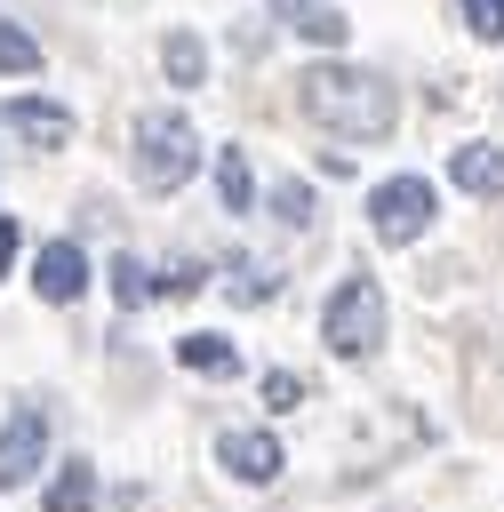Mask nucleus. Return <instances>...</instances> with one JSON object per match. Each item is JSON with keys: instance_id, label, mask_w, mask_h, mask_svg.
<instances>
[{"instance_id": "1", "label": "nucleus", "mask_w": 504, "mask_h": 512, "mask_svg": "<svg viewBox=\"0 0 504 512\" xmlns=\"http://www.w3.org/2000/svg\"><path fill=\"white\" fill-rule=\"evenodd\" d=\"M296 104H304L328 136H344V144H376V136H392V120H400L392 80H384V72H360V64H312V72H296Z\"/></svg>"}, {"instance_id": "2", "label": "nucleus", "mask_w": 504, "mask_h": 512, "mask_svg": "<svg viewBox=\"0 0 504 512\" xmlns=\"http://www.w3.org/2000/svg\"><path fill=\"white\" fill-rule=\"evenodd\" d=\"M320 336H328L336 360H376V344H384V288L368 272L336 280L328 304H320Z\"/></svg>"}, {"instance_id": "3", "label": "nucleus", "mask_w": 504, "mask_h": 512, "mask_svg": "<svg viewBox=\"0 0 504 512\" xmlns=\"http://www.w3.org/2000/svg\"><path fill=\"white\" fill-rule=\"evenodd\" d=\"M128 160H136V184H152V192H176V184L200 168V128H192L184 112H144V120H136V144H128Z\"/></svg>"}, {"instance_id": "4", "label": "nucleus", "mask_w": 504, "mask_h": 512, "mask_svg": "<svg viewBox=\"0 0 504 512\" xmlns=\"http://www.w3.org/2000/svg\"><path fill=\"white\" fill-rule=\"evenodd\" d=\"M432 216H440V184H432V176H416V168H400V176H384V184L368 192V232H376L384 248L424 240V232H432Z\"/></svg>"}, {"instance_id": "5", "label": "nucleus", "mask_w": 504, "mask_h": 512, "mask_svg": "<svg viewBox=\"0 0 504 512\" xmlns=\"http://www.w3.org/2000/svg\"><path fill=\"white\" fill-rule=\"evenodd\" d=\"M40 464H48V408L16 400L8 424H0V488H32Z\"/></svg>"}, {"instance_id": "6", "label": "nucleus", "mask_w": 504, "mask_h": 512, "mask_svg": "<svg viewBox=\"0 0 504 512\" xmlns=\"http://www.w3.org/2000/svg\"><path fill=\"white\" fill-rule=\"evenodd\" d=\"M216 464H224L240 488H264V480H280V464H288V456H280V440H272V432H224V440H216Z\"/></svg>"}, {"instance_id": "7", "label": "nucleus", "mask_w": 504, "mask_h": 512, "mask_svg": "<svg viewBox=\"0 0 504 512\" xmlns=\"http://www.w3.org/2000/svg\"><path fill=\"white\" fill-rule=\"evenodd\" d=\"M32 288H40L48 304H80V288H88V256H80L72 240H40V256H32Z\"/></svg>"}, {"instance_id": "8", "label": "nucleus", "mask_w": 504, "mask_h": 512, "mask_svg": "<svg viewBox=\"0 0 504 512\" xmlns=\"http://www.w3.org/2000/svg\"><path fill=\"white\" fill-rule=\"evenodd\" d=\"M8 128H16V136H32L40 152L72 144V112H64L56 96H8Z\"/></svg>"}, {"instance_id": "9", "label": "nucleus", "mask_w": 504, "mask_h": 512, "mask_svg": "<svg viewBox=\"0 0 504 512\" xmlns=\"http://www.w3.org/2000/svg\"><path fill=\"white\" fill-rule=\"evenodd\" d=\"M448 176H456L472 200H504V144H456V152H448Z\"/></svg>"}, {"instance_id": "10", "label": "nucleus", "mask_w": 504, "mask_h": 512, "mask_svg": "<svg viewBox=\"0 0 504 512\" xmlns=\"http://www.w3.org/2000/svg\"><path fill=\"white\" fill-rule=\"evenodd\" d=\"M40 512H96V464H56V480H48V496H40Z\"/></svg>"}, {"instance_id": "11", "label": "nucleus", "mask_w": 504, "mask_h": 512, "mask_svg": "<svg viewBox=\"0 0 504 512\" xmlns=\"http://www.w3.org/2000/svg\"><path fill=\"white\" fill-rule=\"evenodd\" d=\"M288 32H304L312 48H344V8H328V0H288Z\"/></svg>"}, {"instance_id": "12", "label": "nucleus", "mask_w": 504, "mask_h": 512, "mask_svg": "<svg viewBox=\"0 0 504 512\" xmlns=\"http://www.w3.org/2000/svg\"><path fill=\"white\" fill-rule=\"evenodd\" d=\"M160 64H168L176 88H200V80H208V48H200V32H168V40H160Z\"/></svg>"}, {"instance_id": "13", "label": "nucleus", "mask_w": 504, "mask_h": 512, "mask_svg": "<svg viewBox=\"0 0 504 512\" xmlns=\"http://www.w3.org/2000/svg\"><path fill=\"white\" fill-rule=\"evenodd\" d=\"M216 200H224L232 216H240V208H256V176H248V152H240V144H224V152H216Z\"/></svg>"}, {"instance_id": "14", "label": "nucleus", "mask_w": 504, "mask_h": 512, "mask_svg": "<svg viewBox=\"0 0 504 512\" xmlns=\"http://www.w3.org/2000/svg\"><path fill=\"white\" fill-rule=\"evenodd\" d=\"M176 360L200 368V376H232L240 368V344L232 336H176Z\"/></svg>"}, {"instance_id": "15", "label": "nucleus", "mask_w": 504, "mask_h": 512, "mask_svg": "<svg viewBox=\"0 0 504 512\" xmlns=\"http://www.w3.org/2000/svg\"><path fill=\"white\" fill-rule=\"evenodd\" d=\"M0 72H40V40L16 16H0Z\"/></svg>"}, {"instance_id": "16", "label": "nucleus", "mask_w": 504, "mask_h": 512, "mask_svg": "<svg viewBox=\"0 0 504 512\" xmlns=\"http://www.w3.org/2000/svg\"><path fill=\"white\" fill-rule=\"evenodd\" d=\"M456 16L472 40H504V0H456Z\"/></svg>"}, {"instance_id": "17", "label": "nucleus", "mask_w": 504, "mask_h": 512, "mask_svg": "<svg viewBox=\"0 0 504 512\" xmlns=\"http://www.w3.org/2000/svg\"><path fill=\"white\" fill-rule=\"evenodd\" d=\"M272 216H280V224H312V184H296V176H288V184L272 192Z\"/></svg>"}, {"instance_id": "18", "label": "nucleus", "mask_w": 504, "mask_h": 512, "mask_svg": "<svg viewBox=\"0 0 504 512\" xmlns=\"http://www.w3.org/2000/svg\"><path fill=\"white\" fill-rule=\"evenodd\" d=\"M296 400H304V376H288V368H272V376H264V408H280V416H288Z\"/></svg>"}, {"instance_id": "19", "label": "nucleus", "mask_w": 504, "mask_h": 512, "mask_svg": "<svg viewBox=\"0 0 504 512\" xmlns=\"http://www.w3.org/2000/svg\"><path fill=\"white\" fill-rule=\"evenodd\" d=\"M112 272H120V296H128V304H144V296H152V280H144V264H136V256H120Z\"/></svg>"}, {"instance_id": "20", "label": "nucleus", "mask_w": 504, "mask_h": 512, "mask_svg": "<svg viewBox=\"0 0 504 512\" xmlns=\"http://www.w3.org/2000/svg\"><path fill=\"white\" fill-rule=\"evenodd\" d=\"M240 272H248V280H240V296H272V288H280V280H272V264H264V256H256V264H240Z\"/></svg>"}, {"instance_id": "21", "label": "nucleus", "mask_w": 504, "mask_h": 512, "mask_svg": "<svg viewBox=\"0 0 504 512\" xmlns=\"http://www.w3.org/2000/svg\"><path fill=\"white\" fill-rule=\"evenodd\" d=\"M16 248H24V232H16L8 216H0V280H8V264H16Z\"/></svg>"}]
</instances>
